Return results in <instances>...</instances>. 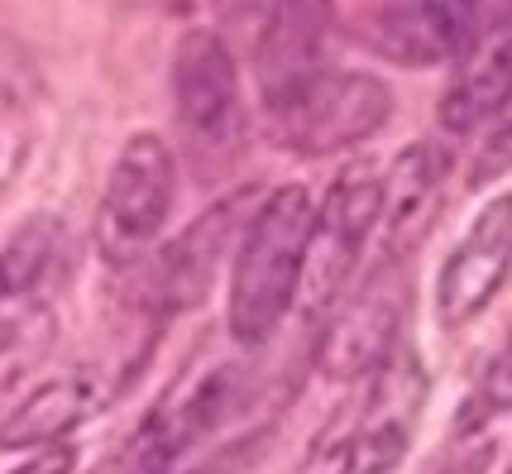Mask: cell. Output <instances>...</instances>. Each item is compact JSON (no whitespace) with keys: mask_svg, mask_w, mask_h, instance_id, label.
Listing matches in <instances>:
<instances>
[{"mask_svg":"<svg viewBox=\"0 0 512 474\" xmlns=\"http://www.w3.org/2000/svg\"><path fill=\"white\" fill-rule=\"evenodd\" d=\"M259 202L264 197L254 187L230 192L216 206H206L197 221L158 254L154 278H149V293H154L158 312H187V307H197L201 297L211 293L221 264L245 240V226H249V216L259 211Z\"/></svg>","mask_w":512,"mask_h":474,"instance_id":"9","label":"cell"},{"mask_svg":"<svg viewBox=\"0 0 512 474\" xmlns=\"http://www.w3.org/2000/svg\"><path fill=\"white\" fill-rule=\"evenodd\" d=\"M77 470V446H67V441H58V446H44V451H34L24 465H15L10 474H72Z\"/></svg>","mask_w":512,"mask_h":474,"instance_id":"21","label":"cell"},{"mask_svg":"<svg viewBox=\"0 0 512 474\" xmlns=\"http://www.w3.org/2000/svg\"><path fill=\"white\" fill-rule=\"evenodd\" d=\"M67 259V235L53 216H34L24 230H15V240L0 254V273H5V288L10 297H34L44 283L58 278Z\"/></svg>","mask_w":512,"mask_h":474,"instance_id":"16","label":"cell"},{"mask_svg":"<svg viewBox=\"0 0 512 474\" xmlns=\"http://www.w3.org/2000/svg\"><path fill=\"white\" fill-rule=\"evenodd\" d=\"M96 412V384L87 374H63L48 379L34 393H24L10 407V417L0 422V451H24V446H58L67 441V431L82 427Z\"/></svg>","mask_w":512,"mask_h":474,"instance_id":"15","label":"cell"},{"mask_svg":"<svg viewBox=\"0 0 512 474\" xmlns=\"http://www.w3.org/2000/svg\"><path fill=\"white\" fill-rule=\"evenodd\" d=\"M503 173H512V120L498 125V130L484 139V149L474 154V163H469V187H489V182L503 178Z\"/></svg>","mask_w":512,"mask_h":474,"instance_id":"18","label":"cell"},{"mask_svg":"<svg viewBox=\"0 0 512 474\" xmlns=\"http://www.w3.org/2000/svg\"><path fill=\"white\" fill-rule=\"evenodd\" d=\"M388 115H393V91L374 72L326 68L312 82H302L283 106H273L268 120H273V139L283 149L326 158L379 135Z\"/></svg>","mask_w":512,"mask_h":474,"instance_id":"2","label":"cell"},{"mask_svg":"<svg viewBox=\"0 0 512 474\" xmlns=\"http://www.w3.org/2000/svg\"><path fill=\"white\" fill-rule=\"evenodd\" d=\"M379 206H383V178L369 163H355V168L331 178V187H326V197H321L312 216L307 264H302V288H297V302H302L307 316L331 312L335 297L345 293L359 254H364L369 235L379 226Z\"/></svg>","mask_w":512,"mask_h":474,"instance_id":"4","label":"cell"},{"mask_svg":"<svg viewBox=\"0 0 512 474\" xmlns=\"http://www.w3.org/2000/svg\"><path fill=\"white\" fill-rule=\"evenodd\" d=\"M312 216L316 206L307 197V187H278L249 216L245 240L235 249L230 307H225L230 336L240 345H264L283 326V316L292 312L297 288H302Z\"/></svg>","mask_w":512,"mask_h":474,"instance_id":"1","label":"cell"},{"mask_svg":"<svg viewBox=\"0 0 512 474\" xmlns=\"http://www.w3.org/2000/svg\"><path fill=\"white\" fill-rule=\"evenodd\" d=\"M335 34V0H278L254 39V82L264 106H283L302 82L326 72Z\"/></svg>","mask_w":512,"mask_h":474,"instance_id":"10","label":"cell"},{"mask_svg":"<svg viewBox=\"0 0 512 474\" xmlns=\"http://www.w3.org/2000/svg\"><path fill=\"white\" fill-rule=\"evenodd\" d=\"M446 173H450V154L441 144H431V139H417V144H407L393 158V168L383 178V206H379L383 254L388 259H402L407 249L422 245Z\"/></svg>","mask_w":512,"mask_h":474,"instance_id":"14","label":"cell"},{"mask_svg":"<svg viewBox=\"0 0 512 474\" xmlns=\"http://www.w3.org/2000/svg\"><path fill=\"white\" fill-rule=\"evenodd\" d=\"M402 312H407L402 269H398V259H383L379 269L350 293V302L331 316V326H326V336H321V350H316L321 374L335 379V384L374 374V369L398 350Z\"/></svg>","mask_w":512,"mask_h":474,"instance_id":"8","label":"cell"},{"mask_svg":"<svg viewBox=\"0 0 512 474\" xmlns=\"http://www.w3.org/2000/svg\"><path fill=\"white\" fill-rule=\"evenodd\" d=\"M508 101H512V10L460 53V63H455L446 91H441L436 115H441V130H450V135H474L479 125H489L493 115L508 111Z\"/></svg>","mask_w":512,"mask_h":474,"instance_id":"13","label":"cell"},{"mask_svg":"<svg viewBox=\"0 0 512 474\" xmlns=\"http://www.w3.org/2000/svg\"><path fill=\"white\" fill-rule=\"evenodd\" d=\"M426 403V374L412 350H393L374 369L359 427L321 455L316 474H393L412 446V431Z\"/></svg>","mask_w":512,"mask_h":474,"instance_id":"6","label":"cell"},{"mask_svg":"<svg viewBox=\"0 0 512 474\" xmlns=\"http://www.w3.org/2000/svg\"><path fill=\"white\" fill-rule=\"evenodd\" d=\"M512 273V197H493L436 278L441 326L460 331L489 307Z\"/></svg>","mask_w":512,"mask_h":474,"instance_id":"11","label":"cell"},{"mask_svg":"<svg viewBox=\"0 0 512 474\" xmlns=\"http://www.w3.org/2000/svg\"><path fill=\"white\" fill-rule=\"evenodd\" d=\"M5 345H10V331H5V326H0V350H5Z\"/></svg>","mask_w":512,"mask_h":474,"instance_id":"24","label":"cell"},{"mask_svg":"<svg viewBox=\"0 0 512 474\" xmlns=\"http://www.w3.org/2000/svg\"><path fill=\"white\" fill-rule=\"evenodd\" d=\"M216 20L230 29H264V20L278 10V0H211Z\"/></svg>","mask_w":512,"mask_h":474,"instance_id":"20","label":"cell"},{"mask_svg":"<svg viewBox=\"0 0 512 474\" xmlns=\"http://www.w3.org/2000/svg\"><path fill=\"white\" fill-rule=\"evenodd\" d=\"M235 470H240V455H221L211 465H197V470H182V474H235Z\"/></svg>","mask_w":512,"mask_h":474,"instance_id":"22","label":"cell"},{"mask_svg":"<svg viewBox=\"0 0 512 474\" xmlns=\"http://www.w3.org/2000/svg\"><path fill=\"white\" fill-rule=\"evenodd\" d=\"M173 115L197 154H225L245 130L240 68L216 29H187L173 48Z\"/></svg>","mask_w":512,"mask_h":474,"instance_id":"7","label":"cell"},{"mask_svg":"<svg viewBox=\"0 0 512 474\" xmlns=\"http://www.w3.org/2000/svg\"><path fill=\"white\" fill-rule=\"evenodd\" d=\"M173 197H178L173 149L154 130L130 135L125 149L115 154L106 192H101V211H96V249H101V259L115 264V269L144 259L149 245L158 240L163 221H168V211H173Z\"/></svg>","mask_w":512,"mask_h":474,"instance_id":"3","label":"cell"},{"mask_svg":"<svg viewBox=\"0 0 512 474\" xmlns=\"http://www.w3.org/2000/svg\"><path fill=\"white\" fill-rule=\"evenodd\" d=\"M512 412V345H503L489 360V369L479 374L474 393L465 398L460 417H455V436H484L493 417Z\"/></svg>","mask_w":512,"mask_h":474,"instance_id":"17","label":"cell"},{"mask_svg":"<svg viewBox=\"0 0 512 474\" xmlns=\"http://www.w3.org/2000/svg\"><path fill=\"white\" fill-rule=\"evenodd\" d=\"M245 364H211L178 384L163 403L134 427L125 451L115 460V474H173L182 455L201 446L235 407L245 403Z\"/></svg>","mask_w":512,"mask_h":474,"instance_id":"5","label":"cell"},{"mask_svg":"<svg viewBox=\"0 0 512 474\" xmlns=\"http://www.w3.org/2000/svg\"><path fill=\"white\" fill-rule=\"evenodd\" d=\"M503 474H512V465H508V470H503Z\"/></svg>","mask_w":512,"mask_h":474,"instance_id":"25","label":"cell"},{"mask_svg":"<svg viewBox=\"0 0 512 474\" xmlns=\"http://www.w3.org/2000/svg\"><path fill=\"white\" fill-rule=\"evenodd\" d=\"M479 39V0H388L374 20V48L402 68L460 63Z\"/></svg>","mask_w":512,"mask_h":474,"instance_id":"12","label":"cell"},{"mask_svg":"<svg viewBox=\"0 0 512 474\" xmlns=\"http://www.w3.org/2000/svg\"><path fill=\"white\" fill-rule=\"evenodd\" d=\"M489 465H493L489 436H460V446H455L431 474H489Z\"/></svg>","mask_w":512,"mask_h":474,"instance_id":"19","label":"cell"},{"mask_svg":"<svg viewBox=\"0 0 512 474\" xmlns=\"http://www.w3.org/2000/svg\"><path fill=\"white\" fill-rule=\"evenodd\" d=\"M0 302H10V288H5V273H0Z\"/></svg>","mask_w":512,"mask_h":474,"instance_id":"23","label":"cell"}]
</instances>
